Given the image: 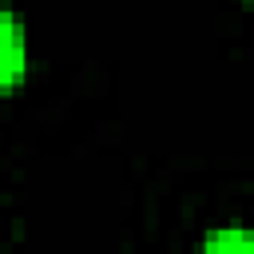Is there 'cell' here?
<instances>
[{
  "label": "cell",
  "mask_w": 254,
  "mask_h": 254,
  "mask_svg": "<svg viewBox=\"0 0 254 254\" xmlns=\"http://www.w3.org/2000/svg\"><path fill=\"white\" fill-rule=\"evenodd\" d=\"M28 71V36H24V24L0 8V87H12L20 83Z\"/></svg>",
  "instance_id": "cell-1"
},
{
  "label": "cell",
  "mask_w": 254,
  "mask_h": 254,
  "mask_svg": "<svg viewBox=\"0 0 254 254\" xmlns=\"http://www.w3.org/2000/svg\"><path fill=\"white\" fill-rule=\"evenodd\" d=\"M206 250H222V254H230V250H254V234L250 230H214L210 238H206Z\"/></svg>",
  "instance_id": "cell-2"
}]
</instances>
